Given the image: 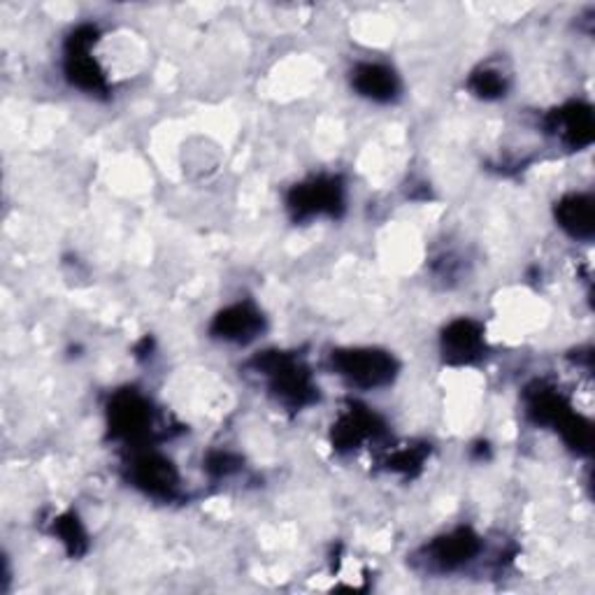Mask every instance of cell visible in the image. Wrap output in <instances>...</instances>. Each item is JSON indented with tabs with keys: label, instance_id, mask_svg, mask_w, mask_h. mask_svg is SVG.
Here are the masks:
<instances>
[{
	"label": "cell",
	"instance_id": "obj_1",
	"mask_svg": "<svg viewBox=\"0 0 595 595\" xmlns=\"http://www.w3.org/2000/svg\"><path fill=\"white\" fill-rule=\"evenodd\" d=\"M332 370L345 377L351 387L366 391L382 389L393 382L398 363L389 351L382 349H340L332 351Z\"/></svg>",
	"mask_w": 595,
	"mask_h": 595
},
{
	"label": "cell",
	"instance_id": "obj_2",
	"mask_svg": "<svg viewBox=\"0 0 595 595\" xmlns=\"http://www.w3.org/2000/svg\"><path fill=\"white\" fill-rule=\"evenodd\" d=\"M258 370L270 377V389L273 393L294 410L305 408V404L315 402L317 398V387L312 382V375L307 372L298 361H294L291 356L279 353V351H268L256 359Z\"/></svg>",
	"mask_w": 595,
	"mask_h": 595
},
{
	"label": "cell",
	"instance_id": "obj_3",
	"mask_svg": "<svg viewBox=\"0 0 595 595\" xmlns=\"http://www.w3.org/2000/svg\"><path fill=\"white\" fill-rule=\"evenodd\" d=\"M110 433L119 440L137 442L150 438L154 431V412L147 398H142L137 391L116 393L107 410Z\"/></svg>",
	"mask_w": 595,
	"mask_h": 595
},
{
	"label": "cell",
	"instance_id": "obj_4",
	"mask_svg": "<svg viewBox=\"0 0 595 595\" xmlns=\"http://www.w3.org/2000/svg\"><path fill=\"white\" fill-rule=\"evenodd\" d=\"M289 207L296 219L340 217L345 207V188L336 177H317L296 186L289 196Z\"/></svg>",
	"mask_w": 595,
	"mask_h": 595
},
{
	"label": "cell",
	"instance_id": "obj_5",
	"mask_svg": "<svg viewBox=\"0 0 595 595\" xmlns=\"http://www.w3.org/2000/svg\"><path fill=\"white\" fill-rule=\"evenodd\" d=\"M93 38H96V29L91 27H82L70 35L65 50V75L82 91L103 93L107 84L101 65L91 57Z\"/></svg>",
	"mask_w": 595,
	"mask_h": 595
},
{
	"label": "cell",
	"instance_id": "obj_6",
	"mask_svg": "<svg viewBox=\"0 0 595 595\" xmlns=\"http://www.w3.org/2000/svg\"><path fill=\"white\" fill-rule=\"evenodd\" d=\"M131 482L152 497H173L179 484V474L168 459L154 454V451H145L131 463Z\"/></svg>",
	"mask_w": 595,
	"mask_h": 595
},
{
	"label": "cell",
	"instance_id": "obj_7",
	"mask_svg": "<svg viewBox=\"0 0 595 595\" xmlns=\"http://www.w3.org/2000/svg\"><path fill=\"white\" fill-rule=\"evenodd\" d=\"M428 563H431L440 573H454V570L470 563L480 554V537L470 529H459L454 533H447L428 544Z\"/></svg>",
	"mask_w": 595,
	"mask_h": 595
},
{
	"label": "cell",
	"instance_id": "obj_8",
	"mask_svg": "<svg viewBox=\"0 0 595 595\" xmlns=\"http://www.w3.org/2000/svg\"><path fill=\"white\" fill-rule=\"evenodd\" d=\"M264 330V315L256 307L230 305L212 321V336L226 342H249Z\"/></svg>",
	"mask_w": 595,
	"mask_h": 595
},
{
	"label": "cell",
	"instance_id": "obj_9",
	"mask_svg": "<svg viewBox=\"0 0 595 595\" xmlns=\"http://www.w3.org/2000/svg\"><path fill=\"white\" fill-rule=\"evenodd\" d=\"M484 349V328L472 319L451 321L442 332V351L449 363H470Z\"/></svg>",
	"mask_w": 595,
	"mask_h": 595
},
{
	"label": "cell",
	"instance_id": "obj_10",
	"mask_svg": "<svg viewBox=\"0 0 595 595\" xmlns=\"http://www.w3.org/2000/svg\"><path fill=\"white\" fill-rule=\"evenodd\" d=\"M353 89L375 103H391L400 93V80L382 63H361L351 75Z\"/></svg>",
	"mask_w": 595,
	"mask_h": 595
},
{
	"label": "cell",
	"instance_id": "obj_11",
	"mask_svg": "<svg viewBox=\"0 0 595 595\" xmlns=\"http://www.w3.org/2000/svg\"><path fill=\"white\" fill-rule=\"evenodd\" d=\"M382 433V421L366 408H351L332 425V444L338 449H353L361 442Z\"/></svg>",
	"mask_w": 595,
	"mask_h": 595
},
{
	"label": "cell",
	"instance_id": "obj_12",
	"mask_svg": "<svg viewBox=\"0 0 595 595\" xmlns=\"http://www.w3.org/2000/svg\"><path fill=\"white\" fill-rule=\"evenodd\" d=\"M556 222L575 240H591L595 233L593 198L586 194H570L561 198L556 205Z\"/></svg>",
	"mask_w": 595,
	"mask_h": 595
},
{
	"label": "cell",
	"instance_id": "obj_13",
	"mask_svg": "<svg viewBox=\"0 0 595 595\" xmlns=\"http://www.w3.org/2000/svg\"><path fill=\"white\" fill-rule=\"evenodd\" d=\"M554 129L561 133L567 147L582 150L593 142V112L584 103H570L554 114Z\"/></svg>",
	"mask_w": 595,
	"mask_h": 595
},
{
	"label": "cell",
	"instance_id": "obj_14",
	"mask_svg": "<svg viewBox=\"0 0 595 595\" xmlns=\"http://www.w3.org/2000/svg\"><path fill=\"white\" fill-rule=\"evenodd\" d=\"M529 414L535 423L554 425L556 431H563L565 423L575 417V412L570 410V404L561 393L544 387L529 393Z\"/></svg>",
	"mask_w": 595,
	"mask_h": 595
},
{
	"label": "cell",
	"instance_id": "obj_15",
	"mask_svg": "<svg viewBox=\"0 0 595 595\" xmlns=\"http://www.w3.org/2000/svg\"><path fill=\"white\" fill-rule=\"evenodd\" d=\"M54 533L68 546L70 554H73V556L84 554V550H86V533H84V529H82V523H80L78 516L68 514V516L59 519L54 523Z\"/></svg>",
	"mask_w": 595,
	"mask_h": 595
},
{
	"label": "cell",
	"instance_id": "obj_16",
	"mask_svg": "<svg viewBox=\"0 0 595 595\" xmlns=\"http://www.w3.org/2000/svg\"><path fill=\"white\" fill-rule=\"evenodd\" d=\"M470 89L478 93L480 99H500L505 93L507 84H505V78L497 73V70H480L478 75H472L470 80Z\"/></svg>",
	"mask_w": 595,
	"mask_h": 595
},
{
	"label": "cell",
	"instance_id": "obj_17",
	"mask_svg": "<svg viewBox=\"0 0 595 595\" xmlns=\"http://www.w3.org/2000/svg\"><path fill=\"white\" fill-rule=\"evenodd\" d=\"M421 461H423V451L402 449L389 461V465H391V470H400L404 474H412L417 468H421Z\"/></svg>",
	"mask_w": 595,
	"mask_h": 595
},
{
	"label": "cell",
	"instance_id": "obj_18",
	"mask_svg": "<svg viewBox=\"0 0 595 595\" xmlns=\"http://www.w3.org/2000/svg\"><path fill=\"white\" fill-rule=\"evenodd\" d=\"M207 468L214 474H228L235 468V459L230 454H214V456H209Z\"/></svg>",
	"mask_w": 595,
	"mask_h": 595
}]
</instances>
